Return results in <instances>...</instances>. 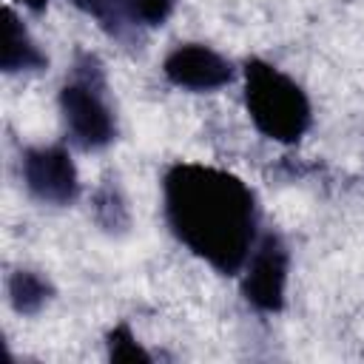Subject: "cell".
<instances>
[{"instance_id":"1","label":"cell","mask_w":364,"mask_h":364,"mask_svg":"<svg viewBox=\"0 0 364 364\" xmlns=\"http://www.w3.org/2000/svg\"><path fill=\"white\" fill-rule=\"evenodd\" d=\"M162 210L173 236L213 270L245 267L259 225L256 193L230 171L176 162L162 176Z\"/></svg>"},{"instance_id":"2","label":"cell","mask_w":364,"mask_h":364,"mask_svg":"<svg viewBox=\"0 0 364 364\" xmlns=\"http://www.w3.org/2000/svg\"><path fill=\"white\" fill-rule=\"evenodd\" d=\"M245 108L267 139L284 145L299 142L313 122L304 88L264 60L245 63Z\"/></svg>"},{"instance_id":"3","label":"cell","mask_w":364,"mask_h":364,"mask_svg":"<svg viewBox=\"0 0 364 364\" xmlns=\"http://www.w3.org/2000/svg\"><path fill=\"white\" fill-rule=\"evenodd\" d=\"M60 111L71 139L82 151H100L114 142L117 117L105 100V77L94 54H80L71 80L60 88Z\"/></svg>"},{"instance_id":"4","label":"cell","mask_w":364,"mask_h":364,"mask_svg":"<svg viewBox=\"0 0 364 364\" xmlns=\"http://www.w3.org/2000/svg\"><path fill=\"white\" fill-rule=\"evenodd\" d=\"M287 264H290L287 247L276 233H267L253 245L242 276V296L253 310L279 313L284 307Z\"/></svg>"},{"instance_id":"5","label":"cell","mask_w":364,"mask_h":364,"mask_svg":"<svg viewBox=\"0 0 364 364\" xmlns=\"http://www.w3.org/2000/svg\"><path fill=\"white\" fill-rule=\"evenodd\" d=\"M20 173L26 191L46 205H71L80 193V176L74 159L60 145L26 148L20 156Z\"/></svg>"},{"instance_id":"6","label":"cell","mask_w":364,"mask_h":364,"mask_svg":"<svg viewBox=\"0 0 364 364\" xmlns=\"http://www.w3.org/2000/svg\"><path fill=\"white\" fill-rule=\"evenodd\" d=\"M162 71L171 85L185 91H216L233 80V65L219 51L202 43L176 46L165 57Z\"/></svg>"},{"instance_id":"7","label":"cell","mask_w":364,"mask_h":364,"mask_svg":"<svg viewBox=\"0 0 364 364\" xmlns=\"http://www.w3.org/2000/svg\"><path fill=\"white\" fill-rule=\"evenodd\" d=\"M3 46H0V68L6 74H14V71H34V68H43L48 60L46 54L40 51V46L31 40V34L26 31V26L20 23V17L6 9L3 14Z\"/></svg>"},{"instance_id":"8","label":"cell","mask_w":364,"mask_h":364,"mask_svg":"<svg viewBox=\"0 0 364 364\" xmlns=\"http://www.w3.org/2000/svg\"><path fill=\"white\" fill-rule=\"evenodd\" d=\"M51 293H54L51 282L46 276H40L37 270H14L9 279V304L20 316L40 313L48 304Z\"/></svg>"},{"instance_id":"9","label":"cell","mask_w":364,"mask_h":364,"mask_svg":"<svg viewBox=\"0 0 364 364\" xmlns=\"http://www.w3.org/2000/svg\"><path fill=\"white\" fill-rule=\"evenodd\" d=\"M80 11H85L88 17L97 20V26L102 31H108L111 37H125V26H128V14L119 6V0H71Z\"/></svg>"},{"instance_id":"10","label":"cell","mask_w":364,"mask_h":364,"mask_svg":"<svg viewBox=\"0 0 364 364\" xmlns=\"http://www.w3.org/2000/svg\"><path fill=\"white\" fill-rule=\"evenodd\" d=\"M108 358L111 361H128V364H134V361H151V353L136 341V336H134V330L125 324V321H119L111 333H108Z\"/></svg>"},{"instance_id":"11","label":"cell","mask_w":364,"mask_h":364,"mask_svg":"<svg viewBox=\"0 0 364 364\" xmlns=\"http://www.w3.org/2000/svg\"><path fill=\"white\" fill-rule=\"evenodd\" d=\"M94 213L105 230H122L128 225V213L122 205V196L114 185H102L94 196Z\"/></svg>"},{"instance_id":"12","label":"cell","mask_w":364,"mask_h":364,"mask_svg":"<svg viewBox=\"0 0 364 364\" xmlns=\"http://www.w3.org/2000/svg\"><path fill=\"white\" fill-rule=\"evenodd\" d=\"M173 3L176 0H119L128 20L139 26H162L171 17Z\"/></svg>"},{"instance_id":"13","label":"cell","mask_w":364,"mask_h":364,"mask_svg":"<svg viewBox=\"0 0 364 364\" xmlns=\"http://www.w3.org/2000/svg\"><path fill=\"white\" fill-rule=\"evenodd\" d=\"M17 3H23V6L31 9V11H43V9L48 6V0H17Z\"/></svg>"}]
</instances>
